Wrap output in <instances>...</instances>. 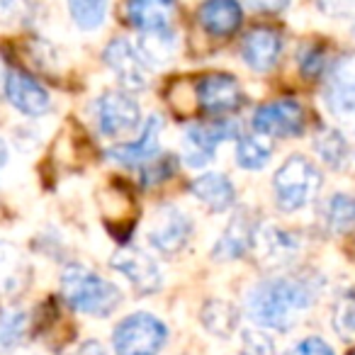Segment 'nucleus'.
Segmentation results:
<instances>
[{"instance_id":"4468645a","label":"nucleus","mask_w":355,"mask_h":355,"mask_svg":"<svg viewBox=\"0 0 355 355\" xmlns=\"http://www.w3.org/2000/svg\"><path fill=\"white\" fill-rule=\"evenodd\" d=\"M282 54V37L272 27H253L241 42V59L246 61L248 69L258 73H268L275 69Z\"/></svg>"},{"instance_id":"7c9ffc66","label":"nucleus","mask_w":355,"mask_h":355,"mask_svg":"<svg viewBox=\"0 0 355 355\" xmlns=\"http://www.w3.org/2000/svg\"><path fill=\"white\" fill-rule=\"evenodd\" d=\"M329 69V51L321 44H309L302 49L300 54V71L304 78L314 80L319 76H324V71Z\"/></svg>"},{"instance_id":"9b49d317","label":"nucleus","mask_w":355,"mask_h":355,"mask_svg":"<svg viewBox=\"0 0 355 355\" xmlns=\"http://www.w3.org/2000/svg\"><path fill=\"white\" fill-rule=\"evenodd\" d=\"M103 61L114 76L117 80L124 85L127 90H141L146 88L148 83V66L144 64V59L139 56L137 46L132 44L129 40H112L103 51Z\"/></svg>"},{"instance_id":"e433bc0d","label":"nucleus","mask_w":355,"mask_h":355,"mask_svg":"<svg viewBox=\"0 0 355 355\" xmlns=\"http://www.w3.org/2000/svg\"><path fill=\"white\" fill-rule=\"evenodd\" d=\"M8 158H10V148H8L6 139L0 137V171L8 166Z\"/></svg>"},{"instance_id":"2eb2a0df","label":"nucleus","mask_w":355,"mask_h":355,"mask_svg":"<svg viewBox=\"0 0 355 355\" xmlns=\"http://www.w3.org/2000/svg\"><path fill=\"white\" fill-rule=\"evenodd\" d=\"M163 132V119L158 114H151V117L144 122L141 134H139L137 141H127V144H117L107 151V156L112 158L114 163L127 168H141L144 163H148L153 156H158V137Z\"/></svg>"},{"instance_id":"a878e982","label":"nucleus","mask_w":355,"mask_h":355,"mask_svg":"<svg viewBox=\"0 0 355 355\" xmlns=\"http://www.w3.org/2000/svg\"><path fill=\"white\" fill-rule=\"evenodd\" d=\"M326 224L334 234H343L355 227V198L338 193L326 205Z\"/></svg>"},{"instance_id":"f03ea898","label":"nucleus","mask_w":355,"mask_h":355,"mask_svg":"<svg viewBox=\"0 0 355 355\" xmlns=\"http://www.w3.org/2000/svg\"><path fill=\"white\" fill-rule=\"evenodd\" d=\"M61 295L71 309L88 316H110L122 302V292L114 282L78 263L61 272Z\"/></svg>"},{"instance_id":"393cba45","label":"nucleus","mask_w":355,"mask_h":355,"mask_svg":"<svg viewBox=\"0 0 355 355\" xmlns=\"http://www.w3.org/2000/svg\"><path fill=\"white\" fill-rule=\"evenodd\" d=\"M178 49L175 32H153V35H141V44L137 46L139 56L146 66H161L173 59Z\"/></svg>"},{"instance_id":"aec40b11","label":"nucleus","mask_w":355,"mask_h":355,"mask_svg":"<svg viewBox=\"0 0 355 355\" xmlns=\"http://www.w3.org/2000/svg\"><path fill=\"white\" fill-rule=\"evenodd\" d=\"M30 280V266L20 248L0 241V295H17Z\"/></svg>"},{"instance_id":"f3484780","label":"nucleus","mask_w":355,"mask_h":355,"mask_svg":"<svg viewBox=\"0 0 355 355\" xmlns=\"http://www.w3.org/2000/svg\"><path fill=\"white\" fill-rule=\"evenodd\" d=\"M198 20L212 37H232L243 22V8L239 0H205Z\"/></svg>"},{"instance_id":"423d86ee","label":"nucleus","mask_w":355,"mask_h":355,"mask_svg":"<svg viewBox=\"0 0 355 355\" xmlns=\"http://www.w3.org/2000/svg\"><path fill=\"white\" fill-rule=\"evenodd\" d=\"M95 122L103 137H122L141 124L139 103L124 90H107L95 103Z\"/></svg>"},{"instance_id":"58836bf2","label":"nucleus","mask_w":355,"mask_h":355,"mask_svg":"<svg viewBox=\"0 0 355 355\" xmlns=\"http://www.w3.org/2000/svg\"><path fill=\"white\" fill-rule=\"evenodd\" d=\"M353 32H355V27H353Z\"/></svg>"},{"instance_id":"72a5a7b5","label":"nucleus","mask_w":355,"mask_h":355,"mask_svg":"<svg viewBox=\"0 0 355 355\" xmlns=\"http://www.w3.org/2000/svg\"><path fill=\"white\" fill-rule=\"evenodd\" d=\"M285 355H334V350H331V345L326 343L324 338H319V336H309V338H304L297 345H292Z\"/></svg>"},{"instance_id":"f257e3e1","label":"nucleus","mask_w":355,"mask_h":355,"mask_svg":"<svg viewBox=\"0 0 355 355\" xmlns=\"http://www.w3.org/2000/svg\"><path fill=\"white\" fill-rule=\"evenodd\" d=\"M319 292L321 280L316 275H275L251 287L246 309L263 329L287 331L302 311L314 304Z\"/></svg>"},{"instance_id":"4be33fe9","label":"nucleus","mask_w":355,"mask_h":355,"mask_svg":"<svg viewBox=\"0 0 355 355\" xmlns=\"http://www.w3.org/2000/svg\"><path fill=\"white\" fill-rule=\"evenodd\" d=\"M314 151L319 153V158L326 163L329 168L338 171L348 163V156H350V148H348V141H345L343 132L334 127H324L314 139Z\"/></svg>"},{"instance_id":"412c9836","label":"nucleus","mask_w":355,"mask_h":355,"mask_svg":"<svg viewBox=\"0 0 355 355\" xmlns=\"http://www.w3.org/2000/svg\"><path fill=\"white\" fill-rule=\"evenodd\" d=\"M326 105L334 114H355V76L348 73L345 64L326 85Z\"/></svg>"},{"instance_id":"ddd939ff","label":"nucleus","mask_w":355,"mask_h":355,"mask_svg":"<svg viewBox=\"0 0 355 355\" xmlns=\"http://www.w3.org/2000/svg\"><path fill=\"white\" fill-rule=\"evenodd\" d=\"M178 12H180L178 0H127L124 3L127 22L137 27L141 35L171 32Z\"/></svg>"},{"instance_id":"cd10ccee","label":"nucleus","mask_w":355,"mask_h":355,"mask_svg":"<svg viewBox=\"0 0 355 355\" xmlns=\"http://www.w3.org/2000/svg\"><path fill=\"white\" fill-rule=\"evenodd\" d=\"M331 326L340 338H355V290H345L336 297Z\"/></svg>"},{"instance_id":"4c0bfd02","label":"nucleus","mask_w":355,"mask_h":355,"mask_svg":"<svg viewBox=\"0 0 355 355\" xmlns=\"http://www.w3.org/2000/svg\"><path fill=\"white\" fill-rule=\"evenodd\" d=\"M350 355H355V350H350Z\"/></svg>"},{"instance_id":"5701e85b","label":"nucleus","mask_w":355,"mask_h":355,"mask_svg":"<svg viewBox=\"0 0 355 355\" xmlns=\"http://www.w3.org/2000/svg\"><path fill=\"white\" fill-rule=\"evenodd\" d=\"M202 324L212 336L229 338L239 329V311L234 304L224 300H212L202 309Z\"/></svg>"},{"instance_id":"f8f14e48","label":"nucleus","mask_w":355,"mask_h":355,"mask_svg":"<svg viewBox=\"0 0 355 355\" xmlns=\"http://www.w3.org/2000/svg\"><path fill=\"white\" fill-rule=\"evenodd\" d=\"M112 268L117 272H122L129 280V285L144 297L158 292V287L163 285V272L158 268V263L148 253L139 251V248H122V251H117L112 258Z\"/></svg>"},{"instance_id":"c756f323","label":"nucleus","mask_w":355,"mask_h":355,"mask_svg":"<svg viewBox=\"0 0 355 355\" xmlns=\"http://www.w3.org/2000/svg\"><path fill=\"white\" fill-rule=\"evenodd\" d=\"M175 158L168 156V153H158V156H153L148 163H144L139 171H141V185H146V188H151V185L156 183H163V180H168V178L175 173Z\"/></svg>"},{"instance_id":"2f4dec72","label":"nucleus","mask_w":355,"mask_h":355,"mask_svg":"<svg viewBox=\"0 0 355 355\" xmlns=\"http://www.w3.org/2000/svg\"><path fill=\"white\" fill-rule=\"evenodd\" d=\"M32 12L30 0H0V22L3 25H15L25 22Z\"/></svg>"},{"instance_id":"6e6552de","label":"nucleus","mask_w":355,"mask_h":355,"mask_svg":"<svg viewBox=\"0 0 355 355\" xmlns=\"http://www.w3.org/2000/svg\"><path fill=\"white\" fill-rule=\"evenodd\" d=\"M195 100L205 114L224 117L243 105V90L232 73H207L195 85Z\"/></svg>"},{"instance_id":"1a4fd4ad","label":"nucleus","mask_w":355,"mask_h":355,"mask_svg":"<svg viewBox=\"0 0 355 355\" xmlns=\"http://www.w3.org/2000/svg\"><path fill=\"white\" fill-rule=\"evenodd\" d=\"M193 236V222L183 209L166 205L156 212L153 224L148 229V243L156 248L161 256H178L190 243Z\"/></svg>"},{"instance_id":"c85d7f7f","label":"nucleus","mask_w":355,"mask_h":355,"mask_svg":"<svg viewBox=\"0 0 355 355\" xmlns=\"http://www.w3.org/2000/svg\"><path fill=\"white\" fill-rule=\"evenodd\" d=\"M30 319L25 311H8L0 316V350H12L25 340Z\"/></svg>"},{"instance_id":"473e14b6","label":"nucleus","mask_w":355,"mask_h":355,"mask_svg":"<svg viewBox=\"0 0 355 355\" xmlns=\"http://www.w3.org/2000/svg\"><path fill=\"white\" fill-rule=\"evenodd\" d=\"M275 345H272L270 336L258 334V331H243V348L241 355H272Z\"/></svg>"},{"instance_id":"39448f33","label":"nucleus","mask_w":355,"mask_h":355,"mask_svg":"<svg viewBox=\"0 0 355 355\" xmlns=\"http://www.w3.org/2000/svg\"><path fill=\"white\" fill-rule=\"evenodd\" d=\"M239 124L232 119H214L205 124H190L183 137V158L188 166L202 168L217 153V146L227 139H239Z\"/></svg>"},{"instance_id":"6ab92c4d","label":"nucleus","mask_w":355,"mask_h":355,"mask_svg":"<svg viewBox=\"0 0 355 355\" xmlns=\"http://www.w3.org/2000/svg\"><path fill=\"white\" fill-rule=\"evenodd\" d=\"M190 190L209 212H227L236 202V188L224 173H202L193 180Z\"/></svg>"},{"instance_id":"b1692460","label":"nucleus","mask_w":355,"mask_h":355,"mask_svg":"<svg viewBox=\"0 0 355 355\" xmlns=\"http://www.w3.org/2000/svg\"><path fill=\"white\" fill-rule=\"evenodd\" d=\"M272 146L261 134H248L236 139V163L243 171H263L270 163Z\"/></svg>"},{"instance_id":"20e7f679","label":"nucleus","mask_w":355,"mask_h":355,"mask_svg":"<svg viewBox=\"0 0 355 355\" xmlns=\"http://www.w3.org/2000/svg\"><path fill=\"white\" fill-rule=\"evenodd\" d=\"M168 340V326L148 311L124 316L112 334L117 355H158Z\"/></svg>"},{"instance_id":"bb28decb","label":"nucleus","mask_w":355,"mask_h":355,"mask_svg":"<svg viewBox=\"0 0 355 355\" xmlns=\"http://www.w3.org/2000/svg\"><path fill=\"white\" fill-rule=\"evenodd\" d=\"M69 12L78 30L93 32L105 22L107 0H69Z\"/></svg>"},{"instance_id":"c9c22d12","label":"nucleus","mask_w":355,"mask_h":355,"mask_svg":"<svg viewBox=\"0 0 355 355\" xmlns=\"http://www.w3.org/2000/svg\"><path fill=\"white\" fill-rule=\"evenodd\" d=\"M69 355H107V350H105V345L100 340H83Z\"/></svg>"},{"instance_id":"7ed1b4c3","label":"nucleus","mask_w":355,"mask_h":355,"mask_svg":"<svg viewBox=\"0 0 355 355\" xmlns=\"http://www.w3.org/2000/svg\"><path fill=\"white\" fill-rule=\"evenodd\" d=\"M321 190V173L309 158L290 156L272 175L275 205L282 212H300L316 200Z\"/></svg>"},{"instance_id":"a211bd4d","label":"nucleus","mask_w":355,"mask_h":355,"mask_svg":"<svg viewBox=\"0 0 355 355\" xmlns=\"http://www.w3.org/2000/svg\"><path fill=\"white\" fill-rule=\"evenodd\" d=\"M253 243H256L263 261L270 263V266H285L300 251V239L292 232H287V229L272 227V224L258 227Z\"/></svg>"},{"instance_id":"9d476101","label":"nucleus","mask_w":355,"mask_h":355,"mask_svg":"<svg viewBox=\"0 0 355 355\" xmlns=\"http://www.w3.org/2000/svg\"><path fill=\"white\" fill-rule=\"evenodd\" d=\"M6 98L25 117H42L51 110L49 90L30 73L17 69L8 71L6 76Z\"/></svg>"},{"instance_id":"dca6fc26","label":"nucleus","mask_w":355,"mask_h":355,"mask_svg":"<svg viewBox=\"0 0 355 355\" xmlns=\"http://www.w3.org/2000/svg\"><path fill=\"white\" fill-rule=\"evenodd\" d=\"M258 227L261 224L256 222V217L248 209H241V212L234 214L232 222L227 224L224 234L212 248L214 261H236V258H241L253 246Z\"/></svg>"},{"instance_id":"f704fd0d","label":"nucleus","mask_w":355,"mask_h":355,"mask_svg":"<svg viewBox=\"0 0 355 355\" xmlns=\"http://www.w3.org/2000/svg\"><path fill=\"white\" fill-rule=\"evenodd\" d=\"M243 3L256 12H282L290 6V0H243Z\"/></svg>"},{"instance_id":"0eeeda50","label":"nucleus","mask_w":355,"mask_h":355,"mask_svg":"<svg viewBox=\"0 0 355 355\" xmlns=\"http://www.w3.org/2000/svg\"><path fill=\"white\" fill-rule=\"evenodd\" d=\"M306 114L297 100H272L266 103L253 112L251 127L261 137H275V139H287L297 137L304 132Z\"/></svg>"}]
</instances>
